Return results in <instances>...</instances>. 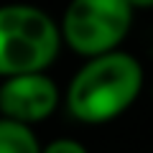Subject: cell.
Segmentation results:
<instances>
[{
	"label": "cell",
	"mask_w": 153,
	"mask_h": 153,
	"mask_svg": "<svg viewBox=\"0 0 153 153\" xmlns=\"http://www.w3.org/2000/svg\"><path fill=\"white\" fill-rule=\"evenodd\" d=\"M38 138L31 125L0 117V153H41Z\"/></svg>",
	"instance_id": "5b68a950"
},
{
	"label": "cell",
	"mask_w": 153,
	"mask_h": 153,
	"mask_svg": "<svg viewBox=\"0 0 153 153\" xmlns=\"http://www.w3.org/2000/svg\"><path fill=\"white\" fill-rule=\"evenodd\" d=\"M41 153H89V151L79 140H71V138H56V140H51L49 146H44Z\"/></svg>",
	"instance_id": "8992f818"
},
{
	"label": "cell",
	"mask_w": 153,
	"mask_h": 153,
	"mask_svg": "<svg viewBox=\"0 0 153 153\" xmlns=\"http://www.w3.org/2000/svg\"><path fill=\"white\" fill-rule=\"evenodd\" d=\"M143 89V66L133 54L110 51L92 56L66 89V110L84 125H102L120 117Z\"/></svg>",
	"instance_id": "6da1fadb"
},
{
	"label": "cell",
	"mask_w": 153,
	"mask_h": 153,
	"mask_svg": "<svg viewBox=\"0 0 153 153\" xmlns=\"http://www.w3.org/2000/svg\"><path fill=\"white\" fill-rule=\"evenodd\" d=\"M61 44V28L46 10L26 3L0 5V76L46 71Z\"/></svg>",
	"instance_id": "7a4b0ae2"
},
{
	"label": "cell",
	"mask_w": 153,
	"mask_h": 153,
	"mask_svg": "<svg viewBox=\"0 0 153 153\" xmlns=\"http://www.w3.org/2000/svg\"><path fill=\"white\" fill-rule=\"evenodd\" d=\"M133 10L128 0H71L61 16V38L79 56H102L117 51L130 33Z\"/></svg>",
	"instance_id": "3957f363"
},
{
	"label": "cell",
	"mask_w": 153,
	"mask_h": 153,
	"mask_svg": "<svg viewBox=\"0 0 153 153\" xmlns=\"http://www.w3.org/2000/svg\"><path fill=\"white\" fill-rule=\"evenodd\" d=\"M59 105V87L46 71L8 76L0 84V115L36 125L46 120Z\"/></svg>",
	"instance_id": "277c9868"
},
{
	"label": "cell",
	"mask_w": 153,
	"mask_h": 153,
	"mask_svg": "<svg viewBox=\"0 0 153 153\" xmlns=\"http://www.w3.org/2000/svg\"><path fill=\"white\" fill-rule=\"evenodd\" d=\"M133 8H153V0H128Z\"/></svg>",
	"instance_id": "52a82bcc"
}]
</instances>
